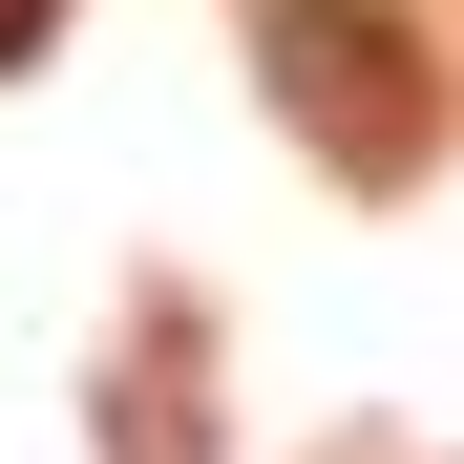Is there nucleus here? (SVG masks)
Instances as JSON below:
<instances>
[{"instance_id":"nucleus-1","label":"nucleus","mask_w":464,"mask_h":464,"mask_svg":"<svg viewBox=\"0 0 464 464\" xmlns=\"http://www.w3.org/2000/svg\"><path fill=\"white\" fill-rule=\"evenodd\" d=\"M254 63H275V106L317 127L338 169H401V148H422V43L380 22V0H275Z\"/></svg>"},{"instance_id":"nucleus-2","label":"nucleus","mask_w":464,"mask_h":464,"mask_svg":"<svg viewBox=\"0 0 464 464\" xmlns=\"http://www.w3.org/2000/svg\"><path fill=\"white\" fill-rule=\"evenodd\" d=\"M22 43H43V0H0V63H22Z\"/></svg>"}]
</instances>
